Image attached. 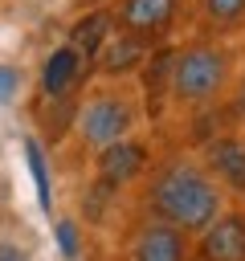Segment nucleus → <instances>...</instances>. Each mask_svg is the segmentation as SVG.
<instances>
[{"mask_svg": "<svg viewBox=\"0 0 245 261\" xmlns=\"http://www.w3.org/2000/svg\"><path fill=\"white\" fill-rule=\"evenodd\" d=\"M147 200H151V212L159 220L176 224L180 232H196V237L225 212L220 184L196 159H167L151 175Z\"/></svg>", "mask_w": 245, "mask_h": 261, "instance_id": "f257e3e1", "label": "nucleus"}, {"mask_svg": "<svg viewBox=\"0 0 245 261\" xmlns=\"http://www.w3.org/2000/svg\"><path fill=\"white\" fill-rule=\"evenodd\" d=\"M233 65H237V61H233L229 45L208 41V37L184 41V45H176V57H172L167 98H172L176 106H188V110L212 106V102L233 86Z\"/></svg>", "mask_w": 245, "mask_h": 261, "instance_id": "f03ea898", "label": "nucleus"}, {"mask_svg": "<svg viewBox=\"0 0 245 261\" xmlns=\"http://www.w3.org/2000/svg\"><path fill=\"white\" fill-rule=\"evenodd\" d=\"M135 122H139V106L122 94V86H94L86 98H78V110H74V135L90 151H102L127 139Z\"/></svg>", "mask_w": 245, "mask_h": 261, "instance_id": "7ed1b4c3", "label": "nucleus"}, {"mask_svg": "<svg viewBox=\"0 0 245 261\" xmlns=\"http://www.w3.org/2000/svg\"><path fill=\"white\" fill-rule=\"evenodd\" d=\"M180 8H184V0H110L114 29L147 41L151 49L172 37V29L180 20Z\"/></svg>", "mask_w": 245, "mask_h": 261, "instance_id": "20e7f679", "label": "nucleus"}, {"mask_svg": "<svg viewBox=\"0 0 245 261\" xmlns=\"http://www.w3.org/2000/svg\"><path fill=\"white\" fill-rule=\"evenodd\" d=\"M147 167H151V147H147L143 139H135V135H127V139L94 151V171H98V179L110 184V188L135 184Z\"/></svg>", "mask_w": 245, "mask_h": 261, "instance_id": "39448f33", "label": "nucleus"}, {"mask_svg": "<svg viewBox=\"0 0 245 261\" xmlns=\"http://www.w3.org/2000/svg\"><path fill=\"white\" fill-rule=\"evenodd\" d=\"M86 57L69 45V41H61L57 49H49L45 57H41V65H37V86H41V94L45 98H74L78 94V86H82V77H86Z\"/></svg>", "mask_w": 245, "mask_h": 261, "instance_id": "423d86ee", "label": "nucleus"}, {"mask_svg": "<svg viewBox=\"0 0 245 261\" xmlns=\"http://www.w3.org/2000/svg\"><path fill=\"white\" fill-rule=\"evenodd\" d=\"M127 261H188V232L151 216L147 224L135 228L127 245Z\"/></svg>", "mask_w": 245, "mask_h": 261, "instance_id": "0eeeda50", "label": "nucleus"}, {"mask_svg": "<svg viewBox=\"0 0 245 261\" xmlns=\"http://www.w3.org/2000/svg\"><path fill=\"white\" fill-rule=\"evenodd\" d=\"M200 163L208 167V175H212L216 184H225L229 192L245 196V139H237V135H216V139H208Z\"/></svg>", "mask_w": 245, "mask_h": 261, "instance_id": "6e6552de", "label": "nucleus"}, {"mask_svg": "<svg viewBox=\"0 0 245 261\" xmlns=\"http://www.w3.org/2000/svg\"><path fill=\"white\" fill-rule=\"evenodd\" d=\"M200 261H245V212H220L200 232Z\"/></svg>", "mask_w": 245, "mask_h": 261, "instance_id": "1a4fd4ad", "label": "nucleus"}, {"mask_svg": "<svg viewBox=\"0 0 245 261\" xmlns=\"http://www.w3.org/2000/svg\"><path fill=\"white\" fill-rule=\"evenodd\" d=\"M147 53H151V45H147V41H139V37H131V33H118V29H114V33L106 37V45L98 49V57H94L98 77L118 82V77H127V73H135V69H143Z\"/></svg>", "mask_w": 245, "mask_h": 261, "instance_id": "9d476101", "label": "nucleus"}, {"mask_svg": "<svg viewBox=\"0 0 245 261\" xmlns=\"http://www.w3.org/2000/svg\"><path fill=\"white\" fill-rule=\"evenodd\" d=\"M110 33H114V12H110V4H102V8H90V12L74 16L69 29H65V41L94 65V57H98V49L106 45Z\"/></svg>", "mask_w": 245, "mask_h": 261, "instance_id": "9b49d317", "label": "nucleus"}, {"mask_svg": "<svg viewBox=\"0 0 245 261\" xmlns=\"http://www.w3.org/2000/svg\"><path fill=\"white\" fill-rule=\"evenodd\" d=\"M24 163H29V175H33V184H37V204L49 212V204H53V179H49V163H45V151H41V143L29 135L24 143Z\"/></svg>", "mask_w": 245, "mask_h": 261, "instance_id": "f8f14e48", "label": "nucleus"}, {"mask_svg": "<svg viewBox=\"0 0 245 261\" xmlns=\"http://www.w3.org/2000/svg\"><path fill=\"white\" fill-rule=\"evenodd\" d=\"M200 20L208 29H237L245 24V0H196Z\"/></svg>", "mask_w": 245, "mask_h": 261, "instance_id": "ddd939ff", "label": "nucleus"}, {"mask_svg": "<svg viewBox=\"0 0 245 261\" xmlns=\"http://www.w3.org/2000/svg\"><path fill=\"white\" fill-rule=\"evenodd\" d=\"M53 241H57V253L65 261H78L82 257V228L74 216H57L53 220Z\"/></svg>", "mask_w": 245, "mask_h": 261, "instance_id": "4468645a", "label": "nucleus"}, {"mask_svg": "<svg viewBox=\"0 0 245 261\" xmlns=\"http://www.w3.org/2000/svg\"><path fill=\"white\" fill-rule=\"evenodd\" d=\"M24 90V69L20 65H0V106H12Z\"/></svg>", "mask_w": 245, "mask_h": 261, "instance_id": "2eb2a0df", "label": "nucleus"}, {"mask_svg": "<svg viewBox=\"0 0 245 261\" xmlns=\"http://www.w3.org/2000/svg\"><path fill=\"white\" fill-rule=\"evenodd\" d=\"M0 261H29V249L16 241H0Z\"/></svg>", "mask_w": 245, "mask_h": 261, "instance_id": "dca6fc26", "label": "nucleus"}, {"mask_svg": "<svg viewBox=\"0 0 245 261\" xmlns=\"http://www.w3.org/2000/svg\"><path fill=\"white\" fill-rule=\"evenodd\" d=\"M233 114H237V118H245V73L233 82Z\"/></svg>", "mask_w": 245, "mask_h": 261, "instance_id": "f3484780", "label": "nucleus"}]
</instances>
